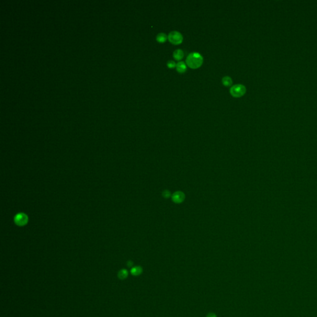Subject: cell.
Returning a JSON list of instances; mask_svg holds the SVG:
<instances>
[{"instance_id":"1","label":"cell","mask_w":317,"mask_h":317,"mask_svg":"<svg viewBox=\"0 0 317 317\" xmlns=\"http://www.w3.org/2000/svg\"><path fill=\"white\" fill-rule=\"evenodd\" d=\"M203 63V58L198 52H193L190 53L186 59V64L189 68L195 69L199 68Z\"/></svg>"},{"instance_id":"2","label":"cell","mask_w":317,"mask_h":317,"mask_svg":"<svg viewBox=\"0 0 317 317\" xmlns=\"http://www.w3.org/2000/svg\"><path fill=\"white\" fill-rule=\"evenodd\" d=\"M246 92V87L244 85L238 84L234 85L230 89V94L235 98H239Z\"/></svg>"},{"instance_id":"3","label":"cell","mask_w":317,"mask_h":317,"mask_svg":"<svg viewBox=\"0 0 317 317\" xmlns=\"http://www.w3.org/2000/svg\"><path fill=\"white\" fill-rule=\"evenodd\" d=\"M168 40L169 42L175 45H178L182 43L184 40V37L180 32L174 31L170 32L168 35Z\"/></svg>"},{"instance_id":"4","label":"cell","mask_w":317,"mask_h":317,"mask_svg":"<svg viewBox=\"0 0 317 317\" xmlns=\"http://www.w3.org/2000/svg\"><path fill=\"white\" fill-rule=\"evenodd\" d=\"M14 222L18 226H24L26 225L28 222L29 218L27 215L23 213V212H19L14 217Z\"/></svg>"},{"instance_id":"5","label":"cell","mask_w":317,"mask_h":317,"mask_svg":"<svg viewBox=\"0 0 317 317\" xmlns=\"http://www.w3.org/2000/svg\"><path fill=\"white\" fill-rule=\"evenodd\" d=\"M185 196L184 193L182 192H175L172 196V199L175 203L180 204L182 203L185 200Z\"/></svg>"},{"instance_id":"6","label":"cell","mask_w":317,"mask_h":317,"mask_svg":"<svg viewBox=\"0 0 317 317\" xmlns=\"http://www.w3.org/2000/svg\"><path fill=\"white\" fill-rule=\"evenodd\" d=\"M186 69H187L186 65L184 61H179L176 65V70L178 73H184L185 72H186Z\"/></svg>"},{"instance_id":"7","label":"cell","mask_w":317,"mask_h":317,"mask_svg":"<svg viewBox=\"0 0 317 317\" xmlns=\"http://www.w3.org/2000/svg\"><path fill=\"white\" fill-rule=\"evenodd\" d=\"M173 57L177 61H180L184 57V52L181 49L175 50L173 53Z\"/></svg>"},{"instance_id":"8","label":"cell","mask_w":317,"mask_h":317,"mask_svg":"<svg viewBox=\"0 0 317 317\" xmlns=\"http://www.w3.org/2000/svg\"><path fill=\"white\" fill-rule=\"evenodd\" d=\"M222 84L224 85L226 87H229L230 85H232V83H233V81L232 78L228 76H226L222 77Z\"/></svg>"},{"instance_id":"9","label":"cell","mask_w":317,"mask_h":317,"mask_svg":"<svg viewBox=\"0 0 317 317\" xmlns=\"http://www.w3.org/2000/svg\"><path fill=\"white\" fill-rule=\"evenodd\" d=\"M167 39H168V37L167 36V35L165 33H163V32L158 33L157 37H156V40H157L159 43H160L166 42Z\"/></svg>"},{"instance_id":"10","label":"cell","mask_w":317,"mask_h":317,"mask_svg":"<svg viewBox=\"0 0 317 317\" xmlns=\"http://www.w3.org/2000/svg\"><path fill=\"white\" fill-rule=\"evenodd\" d=\"M142 273H143V269L141 266L133 267L131 270V274L133 276H135L140 275Z\"/></svg>"},{"instance_id":"11","label":"cell","mask_w":317,"mask_h":317,"mask_svg":"<svg viewBox=\"0 0 317 317\" xmlns=\"http://www.w3.org/2000/svg\"><path fill=\"white\" fill-rule=\"evenodd\" d=\"M128 271L126 270L123 269V270H121L120 271L118 272V277L119 279H125L128 277Z\"/></svg>"},{"instance_id":"12","label":"cell","mask_w":317,"mask_h":317,"mask_svg":"<svg viewBox=\"0 0 317 317\" xmlns=\"http://www.w3.org/2000/svg\"><path fill=\"white\" fill-rule=\"evenodd\" d=\"M176 65H177L176 63H175V61H174L172 60H169V61H168L167 63V66L168 68H170V69H173V68H175V67H176Z\"/></svg>"},{"instance_id":"13","label":"cell","mask_w":317,"mask_h":317,"mask_svg":"<svg viewBox=\"0 0 317 317\" xmlns=\"http://www.w3.org/2000/svg\"><path fill=\"white\" fill-rule=\"evenodd\" d=\"M162 195L164 198H169L170 196V193L169 192V191H168V190H165V191L162 193Z\"/></svg>"},{"instance_id":"14","label":"cell","mask_w":317,"mask_h":317,"mask_svg":"<svg viewBox=\"0 0 317 317\" xmlns=\"http://www.w3.org/2000/svg\"><path fill=\"white\" fill-rule=\"evenodd\" d=\"M206 317H217V316L214 313H209Z\"/></svg>"},{"instance_id":"15","label":"cell","mask_w":317,"mask_h":317,"mask_svg":"<svg viewBox=\"0 0 317 317\" xmlns=\"http://www.w3.org/2000/svg\"><path fill=\"white\" fill-rule=\"evenodd\" d=\"M133 265V262H128V266L129 267H131Z\"/></svg>"}]
</instances>
